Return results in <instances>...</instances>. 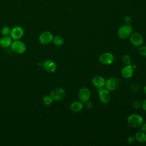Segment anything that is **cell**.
I'll use <instances>...</instances> for the list:
<instances>
[{
    "instance_id": "obj_1",
    "label": "cell",
    "mask_w": 146,
    "mask_h": 146,
    "mask_svg": "<svg viewBox=\"0 0 146 146\" xmlns=\"http://www.w3.org/2000/svg\"><path fill=\"white\" fill-rule=\"evenodd\" d=\"M127 123L132 128H139L143 123V117L136 113L129 115L127 119Z\"/></svg>"
},
{
    "instance_id": "obj_2",
    "label": "cell",
    "mask_w": 146,
    "mask_h": 146,
    "mask_svg": "<svg viewBox=\"0 0 146 146\" xmlns=\"http://www.w3.org/2000/svg\"><path fill=\"white\" fill-rule=\"evenodd\" d=\"M133 28L130 24H125L120 26L117 30V35L121 39L129 38L132 34Z\"/></svg>"
},
{
    "instance_id": "obj_3",
    "label": "cell",
    "mask_w": 146,
    "mask_h": 146,
    "mask_svg": "<svg viewBox=\"0 0 146 146\" xmlns=\"http://www.w3.org/2000/svg\"><path fill=\"white\" fill-rule=\"evenodd\" d=\"M120 85V80L118 78L115 77H111L106 80L105 88L110 91H113L116 90Z\"/></svg>"
},
{
    "instance_id": "obj_4",
    "label": "cell",
    "mask_w": 146,
    "mask_h": 146,
    "mask_svg": "<svg viewBox=\"0 0 146 146\" xmlns=\"http://www.w3.org/2000/svg\"><path fill=\"white\" fill-rule=\"evenodd\" d=\"M10 46L11 50L18 54H22L24 52L26 49L25 43L19 40H15L12 42Z\"/></svg>"
},
{
    "instance_id": "obj_5",
    "label": "cell",
    "mask_w": 146,
    "mask_h": 146,
    "mask_svg": "<svg viewBox=\"0 0 146 146\" xmlns=\"http://www.w3.org/2000/svg\"><path fill=\"white\" fill-rule=\"evenodd\" d=\"M99 59L101 63L105 65H110L113 63L114 56L111 52H105L99 55Z\"/></svg>"
},
{
    "instance_id": "obj_6",
    "label": "cell",
    "mask_w": 146,
    "mask_h": 146,
    "mask_svg": "<svg viewBox=\"0 0 146 146\" xmlns=\"http://www.w3.org/2000/svg\"><path fill=\"white\" fill-rule=\"evenodd\" d=\"M66 95L65 91L62 88H55L53 89L50 93V96L54 100H63Z\"/></svg>"
},
{
    "instance_id": "obj_7",
    "label": "cell",
    "mask_w": 146,
    "mask_h": 146,
    "mask_svg": "<svg viewBox=\"0 0 146 146\" xmlns=\"http://www.w3.org/2000/svg\"><path fill=\"white\" fill-rule=\"evenodd\" d=\"M98 97L100 101L104 103H108L111 99V95L108 90L106 88H99L98 90Z\"/></svg>"
},
{
    "instance_id": "obj_8",
    "label": "cell",
    "mask_w": 146,
    "mask_h": 146,
    "mask_svg": "<svg viewBox=\"0 0 146 146\" xmlns=\"http://www.w3.org/2000/svg\"><path fill=\"white\" fill-rule=\"evenodd\" d=\"M24 34L23 29L19 26L14 27L10 31V36L14 40H19Z\"/></svg>"
},
{
    "instance_id": "obj_9",
    "label": "cell",
    "mask_w": 146,
    "mask_h": 146,
    "mask_svg": "<svg viewBox=\"0 0 146 146\" xmlns=\"http://www.w3.org/2000/svg\"><path fill=\"white\" fill-rule=\"evenodd\" d=\"M143 38L142 35L138 33H133L130 36V42L135 47H140L143 43Z\"/></svg>"
},
{
    "instance_id": "obj_10",
    "label": "cell",
    "mask_w": 146,
    "mask_h": 146,
    "mask_svg": "<svg viewBox=\"0 0 146 146\" xmlns=\"http://www.w3.org/2000/svg\"><path fill=\"white\" fill-rule=\"evenodd\" d=\"M91 96V91L87 87H83L80 88L78 92V98L83 103H85L90 100Z\"/></svg>"
},
{
    "instance_id": "obj_11",
    "label": "cell",
    "mask_w": 146,
    "mask_h": 146,
    "mask_svg": "<svg viewBox=\"0 0 146 146\" xmlns=\"http://www.w3.org/2000/svg\"><path fill=\"white\" fill-rule=\"evenodd\" d=\"M53 35L50 31H44L39 36V42L43 44H47L51 43L53 40Z\"/></svg>"
},
{
    "instance_id": "obj_12",
    "label": "cell",
    "mask_w": 146,
    "mask_h": 146,
    "mask_svg": "<svg viewBox=\"0 0 146 146\" xmlns=\"http://www.w3.org/2000/svg\"><path fill=\"white\" fill-rule=\"evenodd\" d=\"M133 67L131 64H127L122 68L121 73L123 78L125 79H129L133 75Z\"/></svg>"
},
{
    "instance_id": "obj_13",
    "label": "cell",
    "mask_w": 146,
    "mask_h": 146,
    "mask_svg": "<svg viewBox=\"0 0 146 146\" xmlns=\"http://www.w3.org/2000/svg\"><path fill=\"white\" fill-rule=\"evenodd\" d=\"M106 80L103 77L100 75L94 76L92 80V84L97 88H103L105 85Z\"/></svg>"
},
{
    "instance_id": "obj_14",
    "label": "cell",
    "mask_w": 146,
    "mask_h": 146,
    "mask_svg": "<svg viewBox=\"0 0 146 146\" xmlns=\"http://www.w3.org/2000/svg\"><path fill=\"white\" fill-rule=\"evenodd\" d=\"M44 69L48 72L52 73L55 71L56 69V65L54 62L51 60H46L43 64Z\"/></svg>"
},
{
    "instance_id": "obj_15",
    "label": "cell",
    "mask_w": 146,
    "mask_h": 146,
    "mask_svg": "<svg viewBox=\"0 0 146 146\" xmlns=\"http://www.w3.org/2000/svg\"><path fill=\"white\" fill-rule=\"evenodd\" d=\"M83 103L81 101H75L70 105V109L72 112H78L81 111L83 108Z\"/></svg>"
},
{
    "instance_id": "obj_16",
    "label": "cell",
    "mask_w": 146,
    "mask_h": 146,
    "mask_svg": "<svg viewBox=\"0 0 146 146\" xmlns=\"http://www.w3.org/2000/svg\"><path fill=\"white\" fill-rule=\"evenodd\" d=\"M12 38L9 35H4L0 39V46L4 48L9 47L12 43Z\"/></svg>"
},
{
    "instance_id": "obj_17",
    "label": "cell",
    "mask_w": 146,
    "mask_h": 146,
    "mask_svg": "<svg viewBox=\"0 0 146 146\" xmlns=\"http://www.w3.org/2000/svg\"><path fill=\"white\" fill-rule=\"evenodd\" d=\"M136 141L139 143H144L146 141V133L144 132H138L135 135Z\"/></svg>"
},
{
    "instance_id": "obj_18",
    "label": "cell",
    "mask_w": 146,
    "mask_h": 146,
    "mask_svg": "<svg viewBox=\"0 0 146 146\" xmlns=\"http://www.w3.org/2000/svg\"><path fill=\"white\" fill-rule=\"evenodd\" d=\"M52 42L55 45L57 46H60L63 44L64 39L61 36L56 35L53 38Z\"/></svg>"
},
{
    "instance_id": "obj_19",
    "label": "cell",
    "mask_w": 146,
    "mask_h": 146,
    "mask_svg": "<svg viewBox=\"0 0 146 146\" xmlns=\"http://www.w3.org/2000/svg\"><path fill=\"white\" fill-rule=\"evenodd\" d=\"M53 99L50 95H46L43 98L42 101L44 105L46 106H50L52 104L53 102Z\"/></svg>"
},
{
    "instance_id": "obj_20",
    "label": "cell",
    "mask_w": 146,
    "mask_h": 146,
    "mask_svg": "<svg viewBox=\"0 0 146 146\" xmlns=\"http://www.w3.org/2000/svg\"><path fill=\"white\" fill-rule=\"evenodd\" d=\"M122 62L124 64H125V65L127 64H131V62H132V59L131 58L129 55H128V54H125L122 56L121 58Z\"/></svg>"
},
{
    "instance_id": "obj_21",
    "label": "cell",
    "mask_w": 146,
    "mask_h": 146,
    "mask_svg": "<svg viewBox=\"0 0 146 146\" xmlns=\"http://www.w3.org/2000/svg\"><path fill=\"white\" fill-rule=\"evenodd\" d=\"M11 30L8 26H4L1 30V33L3 35H8L10 34Z\"/></svg>"
},
{
    "instance_id": "obj_22",
    "label": "cell",
    "mask_w": 146,
    "mask_h": 146,
    "mask_svg": "<svg viewBox=\"0 0 146 146\" xmlns=\"http://www.w3.org/2000/svg\"><path fill=\"white\" fill-rule=\"evenodd\" d=\"M139 54L143 56H146V46H140L139 48Z\"/></svg>"
},
{
    "instance_id": "obj_23",
    "label": "cell",
    "mask_w": 146,
    "mask_h": 146,
    "mask_svg": "<svg viewBox=\"0 0 146 146\" xmlns=\"http://www.w3.org/2000/svg\"><path fill=\"white\" fill-rule=\"evenodd\" d=\"M141 106V103L137 101V100H135V101H133V103H132V107L134 108H139Z\"/></svg>"
},
{
    "instance_id": "obj_24",
    "label": "cell",
    "mask_w": 146,
    "mask_h": 146,
    "mask_svg": "<svg viewBox=\"0 0 146 146\" xmlns=\"http://www.w3.org/2000/svg\"><path fill=\"white\" fill-rule=\"evenodd\" d=\"M131 90L133 92H136L139 88H140L139 87V86L137 85V84H132L131 86Z\"/></svg>"
},
{
    "instance_id": "obj_25",
    "label": "cell",
    "mask_w": 146,
    "mask_h": 146,
    "mask_svg": "<svg viewBox=\"0 0 146 146\" xmlns=\"http://www.w3.org/2000/svg\"><path fill=\"white\" fill-rule=\"evenodd\" d=\"M124 21L125 24H130L132 22V18L129 16H127L124 18Z\"/></svg>"
},
{
    "instance_id": "obj_26",
    "label": "cell",
    "mask_w": 146,
    "mask_h": 146,
    "mask_svg": "<svg viewBox=\"0 0 146 146\" xmlns=\"http://www.w3.org/2000/svg\"><path fill=\"white\" fill-rule=\"evenodd\" d=\"M85 103V106L87 108H91L92 107V106H93V104H92V102L91 101H90V100H88V101H87L86 102L84 103Z\"/></svg>"
},
{
    "instance_id": "obj_27",
    "label": "cell",
    "mask_w": 146,
    "mask_h": 146,
    "mask_svg": "<svg viewBox=\"0 0 146 146\" xmlns=\"http://www.w3.org/2000/svg\"><path fill=\"white\" fill-rule=\"evenodd\" d=\"M135 138L133 136H129V137L127 138V141H128V143H129V144H132V143H133L134 141H135Z\"/></svg>"
},
{
    "instance_id": "obj_28",
    "label": "cell",
    "mask_w": 146,
    "mask_h": 146,
    "mask_svg": "<svg viewBox=\"0 0 146 146\" xmlns=\"http://www.w3.org/2000/svg\"><path fill=\"white\" fill-rule=\"evenodd\" d=\"M141 108H143V110L144 111H146V99H145L143 101V102L141 103Z\"/></svg>"
},
{
    "instance_id": "obj_29",
    "label": "cell",
    "mask_w": 146,
    "mask_h": 146,
    "mask_svg": "<svg viewBox=\"0 0 146 146\" xmlns=\"http://www.w3.org/2000/svg\"><path fill=\"white\" fill-rule=\"evenodd\" d=\"M141 131L145 133H146V123H143L141 125Z\"/></svg>"
},
{
    "instance_id": "obj_30",
    "label": "cell",
    "mask_w": 146,
    "mask_h": 146,
    "mask_svg": "<svg viewBox=\"0 0 146 146\" xmlns=\"http://www.w3.org/2000/svg\"><path fill=\"white\" fill-rule=\"evenodd\" d=\"M144 93H145V94L146 95V85L144 86Z\"/></svg>"
}]
</instances>
